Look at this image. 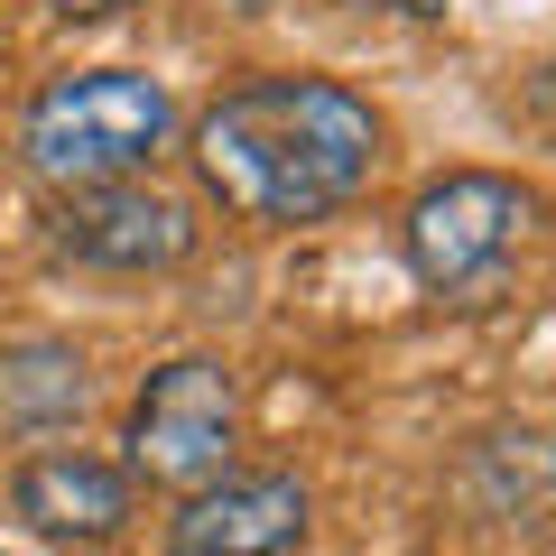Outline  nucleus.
Instances as JSON below:
<instances>
[{
	"label": "nucleus",
	"instance_id": "8",
	"mask_svg": "<svg viewBox=\"0 0 556 556\" xmlns=\"http://www.w3.org/2000/svg\"><path fill=\"white\" fill-rule=\"evenodd\" d=\"M93 399V380H84L75 343H10L0 353V417L10 427H28V437H47V427H65V417Z\"/></svg>",
	"mask_w": 556,
	"mask_h": 556
},
{
	"label": "nucleus",
	"instance_id": "10",
	"mask_svg": "<svg viewBox=\"0 0 556 556\" xmlns=\"http://www.w3.org/2000/svg\"><path fill=\"white\" fill-rule=\"evenodd\" d=\"M408 10H417V20H437V10H445V0H408Z\"/></svg>",
	"mask_w": 556,
	"mask_h": 556
},
{
	"label": "nucleus",
	"instance_id": "4",
	"mask_svg": "<svg viewBox=\"0 0 556 556\" xmlns=\"http://www.w3.org/2000/svg\"><path fill=\"white\" fill-rule=\"evenodd\" d=\"M529 214H538L529 186L464 167V177H437L427 195L408 204V223H399V251H408L417 288H437V298H482V288L501 278V260L519 251Z\"/></svg>",
	"mask_w": 556,
	"mask_h": 556
},
{
	"label": "nucleus",
	"instance_id": "9",
	"mask_svg": "<svg viewBox=\"0 0 556 556\" xmlns=\"http://www.w3.org/2000/svg\"><path fill=\"white\" fill-rule=\"evenodd\" d=\"M56 20H112V10H139V0H47Z\"/></svg>",
	"mask_w": 556,
	"mask_h": 556
},
{
	"label": "nucleus",
	"instance_id": "2",
	"mask_svg": "<svg viewBox=\"0 0 556 556\" xmlns=\"http://www.w3.org/2000/svg\"><path fill=\"white\" fill-rule=\"evenodd\" d=\"M167 130H177V102L159 75L84 65V75L38 84V102L20 112V159L56 195H93V186H130L167 149Z\"/></svg>",
	"mask_w": 556,
	"mask_h": 556
},
{
	"label": "nucleus",
	"instance_id": "5",
	"mask_svg": "<svg viewBox=\"0 0 556 556\" xmlns=\"http://www.w3.org/2000/svg\"><path fill=\"white\" fill-rule=\"evenodd\" d=\"M204 223L186 195L167 186H93V195H65L56 204V251L84 260V269H112V278H149V269H177L195 260Z\"/></svg>",
	"mask_w": 556,
	"mask_h": 556
},
{
	"label": "nucleus",
	"instance_id": "1",
	"mask_svg": "<svg viewBox=\"0 0 556 556\" xmlns=\"http://www.w3.org/2000/svg\"><path fill=\"white\" fill-rule=\"evenodd\" d=\"M371 159H380L371 102L325 75L232 84L195 121V177L241 223H325L371 186Z\"/></svg>",
	"mask_w": 556,
	"mask_h": 556
},
{
	"label": "nucleus",
	"instance_id": "7",
	"mask_svg": "<svg viewBox=\"0 0 556 556\" xmlns=\"http://www.w3.org/2000/svg\"><path fill=\"white\" fill-rule=\"evenodd\" d=\"M130 492L139 482L121 473V464L75 455V445H47V455H28L20 473H10V510H20L38 538H84V547L130 519Z\"/></svg>",
	"mask_w": 556,
	"mask_h": 556
},
{
	"label": "nucleus",
	"instance_id": "3",
	"mask_svg": "<svg viewBox=\"0 0 556 556\" xmlns=\"http://www.w3.org/2000/svg\"><path fill=\"white\" fill-rule=\"evenodd\" d=\"M241 437V380L214 353H177L149 371V390L130 399V482H167V492H204L214 473H232Z\"/></svg>",
	"mask_w": 556,
	"mask_h": 556
},
{
	"label": "nucleus",
	"instance_id": "6",
	"mask_svg": "<svg viewBox=\"0 0 556 556\" xmlns=\"http://www.w3.org/2000/svg\"><path fill=\"white\" fill-rule=\"evenodd\" d=\"M306 482L298 473H214L177 501L167 556H288L306 538Z\"/></svg>",
	"mask_w": 556,
	"mask_h": 556
}]
</instances>
